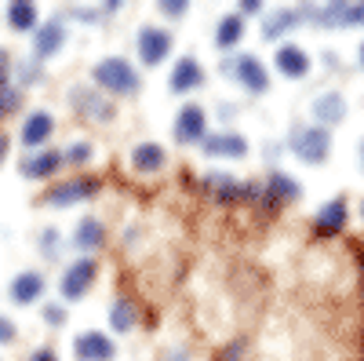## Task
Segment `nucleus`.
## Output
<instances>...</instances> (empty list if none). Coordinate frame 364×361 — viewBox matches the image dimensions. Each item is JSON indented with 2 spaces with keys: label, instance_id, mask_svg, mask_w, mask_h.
Listing matches in <instances>:
<instances>
[{
  "label": "nucleus",
  "instance_id": "f257e3e1",
  "mask_svg": "<svg viewBox=\"0 0 364 361\" xmlns=\"http://www.w3.org/2000/svg\"><path fill=\"white\" fill-rule=\"evenodd\" d=\"M95 80L106 88V92H117V95L139 92V73L124 63V58H106V63H99L95 66Z\"/></svg>",
  "mask_w": 364,
  "mask_h": 361
},
{
  "label": "nucleus",
  "instance_id": "f03ea898",
  "mask_svg": "<svg viewBox=\"0 0 364 361\" xmlns=\"http://www.w3.org/2000/svg\"><path fill=\"white\" fill-rule=\"evenodd\" d=\"M302 19L321 22V26H357L364 22V4H328V8H299Z\"/></svg>",
  "mask_w": 364,
  "mask_h": 361
},
{
  "label": "nucleus",
  "instance_id": "7ed1b4c3",
  "mask_svg": "<svg viewBox=\"0 0 364 361\" xmlns=\"http://www.w3.org/2000/svg\"><path fill=\"white\" fill-rule=\"evenodd\" d=\"M291 150L302 157V161H310V164H317V161H324L328 157V132L324 128H295V135H291Z\"/></svg>",
  "mask_w": 364,
  "mask_h": 361
},
{
  "label": "nucleus",
  "instance_id": "20e7f679",
  "mask_svg": "<svg viewBox=\"0 0 364 361\" xmlns=\"http://www.w3.org/2000/svg\"><path fill=\"white\" fill-rule=\"evenodd\" d=\"M168 51H171V33L154 29V26H146L142 33H139V55H142L146 66H157Z\"/></svg>",
  "mask_w": 364,
  "mask_h": 361
},
{
  "label": "nucleus",
  "instance_id": "39448f33",
  "mask_svg": "<svg viewBox=\"0 0 364 361\" xmlns=\"http://www.w3.org/2000/svg\"><path fill=\"white\" fill-rule=\"evenodd\" d=\"M91 281H95V263H91V259H80V263H73V266L66 270V278H63V295H66V299H80V295L91 288Z\"/></svg>",
  "mask_w": 364,
  "mask_h": 361
},
{
  "label": "nucleus",
  "instance_id": "423d86ee",
  "mask_svg": "<svg viewBox=\"0 0 364 361\" xmlns=\"http://www.w3.org/2000/svg\"><path fill=\"white\" fill-rule=\"evenodd\" d=\"M230 73H237V77H240V84L252 88V92H266V84H269V77H266L262 63H259V58H252V55L233 58V63H230Z\"/></svg>",
  "mask_w": 364,
  "mask_h": 361
},
{
  "label": "nucleus",
  "instance_id": "0eeeda50",
  "mask_svg": "<svg viewBox=\"0 0 364 361\" xmlns=\"http://www.w3.org/2000/svg\"><path fill=\"white\" fill-rule=\"evenodd\" d=\"M77 357L80 361H109L117 350H113V343H109V336H102V333H84V336H77Z\"/></svg>",
  "mask_w": 364,
  "mask_h": 361
},
{
  "label": "nucleus",
  "instance_id": "6e6552de",
  "mask_svg": "<svg viewBox=\"0 0 364 361\" xmlns=\"http://www.w3.org/2000/svg\"><path fill=\"white\" fill-rule=\"evenodd\" d=\"M204 135V110L200 106H186L178 113V125H175V139L178 142H197Z\"/></svg>",
  "mask_w": 364,
  "mask_h": 361
},
{
  "label": "nucleus",
  "instance_id": "1a4fd4ad",
  "mask_svg": "<svg viewBox=\"0 0 364 361\" xmlns=\"http://www.w3.org/2000/svg\"><path fill=\"white\" fill-rule=\"evenodd\" d=\"M99 190V179H73V183H63L48 194L51 204H70V201H80V197H91Z\"/></svg>",
  "mask_w": 364,
  "mask_h": 361
},
{
  "label": "nucleus",
  "instance_id": "9d476101",
  "mask_svg": "<svg viewBox=\"0 0 364 361\" xmlns=\"http://www.w3.org/2000/svg\"><path fill=\"white\" fill-rule=\"evenodd\" d=\"M204 154H211V157H245L248 154V142L240 139V135H208L204 139Z\"/></svg>",
  "mask_w": 364,
  "mask_h": 361
},
{
  "label": "nucleus",
  "instance_id": "9b49d317",
  "mask_svg": "<svg viewBox=\"0 0 364 361\" xmlns=\"http://www.w3.org/2000/svg\"><path fill=\"white\" fill-rule=\"evenodd\" d=\"M277 70H281L284 77H306V70H310V58H306V51H302V48L284 44V48L277 51Z\"/></svg>",
  "mask_w": 364,
  "mask_h": 361
},
{
  "label": "nucleus",
  "instance_id": "f8f14e48",
  "mask_svg": "<svg viewBox=\"0 0 364 361\" xmlns=\"http://www.w3.org/2000/svg\"><path fill=\"white\" fill-rule=\"evenodd\" d=\"M343 226H346V204H343V201H331V204H324V208H321V216H317V223H314V230H317L321 237L339 234Z\"/></svg>",
  "mask_w": 364,
  "mask_h": 361
},
{
  "label": "nucleus",
  "instance_id": "ddd939ff",
  "mask_svg": "<svg viewBox=\"0 0 364 361\" xmlns=\"http://www.w3.org/2000/svg\"><path fill=\"white\" fill-rule=\"evenodd\" d=\"M41 292H44V278L37 274V270H26V274H18L11 281V299L15 303H33Z\"/></svg>",
  "mask_w": 364,
  "mask_h": 361
},
{
  "label": "nucleus",
  "instance_id": "4468645a",
  "mask_svg": "<svg viewBox=\"0 0 364 361\" xmlns=\"http://www.w3.org/2000/svg\"><path fill=\"white\" fill-rule=\"evenodd\" d=\"M51 113H44V110H37V113H29V120L22 125V142L26 146H41L48 135H51Z\"/></svg>",
  "mask_w": 364,
  "mask_h": 361
},
{
  "label": "nucleus",
  "instance_id": "2eb2a0df",
  "mask_svg": "<svg viewBox=\"0 0 364 361\" xmlns=\"http://www.w3.org/2000/svg\"><path fill=\"white\" fill-rule=\"evenodd\" d=\"M200 80H204L200 66L193 63V58H182V63L175 66V73H171V92H193Z\"/></svg>",
  "mask_w": 364,
  "mask_h": 361
},
{
  "label": "nucleus",
  "instance_id": "dca6fc26",
  "mask_svg": "<svg viewBox=\"0 0 364 361\" xmlns=\"http://www.w3.org/2000/svg\"><path fill=\"white\" fill-rule=\"evenodd\" d=\"M204 187H208L211 194H215V201H219V204H233L237 197H248L245 190H240V187L233 183V175H208V179H204Z\"/></svg>",
  "mask_w": 364,
  "mask_h": 361
},
{
  "label": "nucleus",
  "instance_id": "f3484780",
  "mask_svg": "<svg viewBox=\"0 0 364 361\" xmlns=\"http://www.w3.org/2000/svg\"><path fill=\"white\" fill-rule=\"evenodd\" d=\"M73 103H77L91 120H109V117H113V106H109L106 99H99V92H84V88H77Z\"/></svg>",
  "mask_w": 364,
  "mask_h": 361
},
{
  "label": "nucleus",
  "instance_id": "a211bd4d",
  "mask_svg": "<svg viewBox=\"0 0 364 361\" xmlns=\"http://www.w3.org/2000/svg\"><path fill=\"white\" fill-rule=\"evenodd\" d=\"M299 197V187L291 183V175H273L269 179V194H266V208L273 212L281 201H295Z\"/></svg>",
  "mask_w": 364,
  "mask_h": 361
},
{
  "label": "nucleus",
  "instance_id": "6ab92c4d",
  "mask_svg": "<svg viewBox=\"0 0 364 361\" xmlns=\"http://www.w3.org/2000/svg\"><path fill=\"white\" fill-rule=\"evenodd\" d=\"M132 164H135L139 172H157V168L164 164V150H161L157 142H142V146H135Z\"/></svg>",
  "mask_w": 364,
  "mask_h": 361
},
{
  "label": "nucleus",
  "instance_id": "aec40b11",
  "mask_svg": "<svg viewBox=\"0 0 364 361\" xmlns=\"http://www.w3.org/2000/svg\"><path fill=\"white\" fill-rule=\"evenodd\" d=\"M343 113H346V106H343V99H339L336 92H324V95L314 103V117H317V120H328V125L343 120Z\"/></svg>",
  "mask_w": 364,
  "mask_h": 361
},
{
  "label": "nucleus",
  "instance_id": "412c9836",
  "mask_svg": "<svg viewBox=\"0 0 364 361\" xmlns=\"http://www.w3.org/2000/svg\"><path fill=\"white\" fill-rule=\"evenodd\" d=\"M109 325L117 328V333H128V328H135V303H132V299L120 295L117 303L109 307Z\"/></svg>",
  "mask_w": 364,
  "mask_h": 361
},
{
  "label": "nucleus",
  "instance_id": "4be33fe9",
  "mask_svg": "<svg viewBox=\"0 0 364 361\" xmlns=\"http://www.w3.org/2000/svg\"><path fill=\"white\" fill-rule=\"evenodd\" d=\"M37 55L41 58H48V55H55L58 48H63V26H58V22H48L44 29H41V33H37Z\"/></svg>",
  "mask_w": 364,
  "mask_h": 361
},
{
  "label": "nucleus",
  "instance_id": "5701e85b",
  "mask_svg": "<svg viewBox=\"0 0 364 361\" xmlns=\"http://www.w3.org/2000/svg\"><path fill=\"white\" fill-rule=\"evenodd\" d=\"M58 164H63V157H58V154H51V150H44L41 157H29V161L22 164V172H26L29 179H44V175H51Z\"/></svg>",
  "mask_w": 364,
  "mask_h": 361
},
{
  "label": "nucleus",
  "instance_id": "b1692460",
  "mask_svg": "<svg viewBox=\"0 0 364 361\" xmlns=\"http://www.w3.org/2000/svg\"><path fill=\"white\" fill-rule=\"evenodd\" d=\"M73 241H77V248H99L102 245V223L99 219H80Z\"/></svg>",
  "mask_w": 364,
  "mask_h": 361
},
{
  "label": "nucleus",
  "instance_id": "393cba45",
  "mask_svg": "<svg viewBox=\"0 0 364 361\" xmlns=\"http://www.w3.org/2000/svg\"><path fill=\"white\" fill-rule=\"evenodd\" d=\"M240 29H245V22H240V15H226L219 22V33H215V44L219 48H233L240 41Z\"/></svg>",
  "mask_w": 364,
  "mask_h": 361
},
{
  "label": "nucleus",
  "instance_id": "a878e982",
  "mask_svg": "<svg viewBox=\"0 0 364 361\" xmlns=\"http://www.w3.org/2000/svg\"><path fill=\"white\" fill-rule=\"evenodd\" d=\"M8 22L15 26V29H29L37 22V8L29 4V0H15V4L8 8Z\"/></svg>",
  "mask_w": 364,
  "mask_h": 361
},
{
  "label": "nucleus",
  "instance_id": "bb28decb",
  "mask_svg": "<svg viewBox=\"0 0 364 361\" xmlns=\"http://www.w3.org/2000/svg\"><path fill=\"white\" fill-rule=\"evenodd\" d=\"M299 19H302L299 11H277V15H269V19H266V33H262V37H269V41H273V37H281V29H291Z\"/></svg>",
  "mask_w": 364,
  "mask_h": 361
},
{
  "label": "nucleus",
  "instance_id": "cd10ccee",
  "mask_svg": "<svg viewBox=\"0 0 364 361\" xmlns=\"http://www.w3.org/2000/svg\"><path fill=\"white\" fill-rule=\"evenodd\" d=\"M87 157H91V150H87L84 142H80V146H70V154H66V161H73V164H84Z\"/></svg>",
  "mask_w": 364,
  "mask_h": 361
},
{
  "label": "nucleus",
  "instance_id": "c85d7f7f",
  "mask_svg": "<svg viewBox=\"0 0 364 361\" xmlns=\"http://www.w3.org/2000/svg\"><path fill=\"white\" fill-rule=\"evenodd\" d=\"M161 11H164V15H182V11H186V0H164Z\"/></svg>",
  "mask_w": 364,
  "mask_h": 361
},
{
  "label": "nucleus",
  "instance_id": "c756f323",
  "mask_svg": "<svg viewBox=\"0 0 364 361\" xmlns=\"http://www.w3.org/2000/svg\"><path fill=\"white\" fill-rule=\"evenodd\" d=\"M8 340H15V328L8 318H0V343H8Z\"/></svg>",
  "mask_w": 364,
  "mask_h": 361
},
{
  "label": "nucleus",
  "instance_id": "7c9ffc66",
  "mask_svg": "<svg viewBox=\"0 0 364 361\" xmlns=\"http://www.w3.org/2000/svg\"><path fill=\"white\" fill-rule=\"evenodd\" d=\"M4 88H11V84H8V55L0 51V92H4Z\"/></svg>",
  "mask_w": 364,
  "mask_h": 361
},
{
  "label": "nucleus",
  "instance_id": "2f4dec72",
  "mask_svg": "<svg viewBox=\"0 0 364 361\" xmlns=\"http://www.w3.org/2000/svg\"><path fill=\"white\" fill-rule=\"evenodd\" d=\"M44 318L58 325V321H63V307H48V310H44Z\"/></svg>",
  "mask_w": 364,
  "mask_h": 361
},
{
  "label": "nucleus",
  "instance_id": "473e14b6",
  "mask_svg": "<svg viewBox=\"0 0 364 361\" xmlns=\"http://www.w3.org/2000/svg\"><path fill=\"white\" fill-rule=\"evenodd\" d=\"M240 11H245V15H252V11H259V0H240Z\"/></svg>",
  "mask_w": 364,
  "mask_h": 361
},
{
  "label": "nucleus",
  "instance_id": "72a5a7b5",
  "mask_svg": "<svg viewBox=\"0 0 364 361\" xmlns=\"http://www.w3.org/2000/svg\"><path fill=\"white\" fill-rule=\"evenodd\" d=\"M29 361H58V357H55L51 350H37V354H33V357H29Z\"/></svg>",
  "mask_w": 364,
  "mask_h": 361
},
{
  "label": "nucleus",
  "instance_id": "f704fd0d",
  "mask_svg": "<svg viewBox=\"0 0 364 361\" xmlns=\"http://www.w3.org/2000/svg\"><path fill=\"white\" fill-rule=\"evenodd\" d=\"M164 361H190V357L182 354V350H175V354H171V357H164Z\"/></svg>",
  "mask_w": 364,
  "mask_h": 361
},
{
  "label": "nucleus",
  "instance_id": "c9c22d12",
  "mask_svg": "<svg viewBox=\"0 0 364 361\" xmlns=\"http://www.w3.org/2000/svg\"><path fill=\"white\" fill-rule=\"evenodd\" d=\"M4 150H8V139H4V132H0V161H4Z\"/></svg>",
  "mask_w": 364,
  "mask_h": 361
},
{
  "label": "nucleus",
  "instance_id": "e433bc0d",
  "mask_svg": "<svg viewBox=\"0 0 364 361\" xmlns=\"http://www.w3.org/2000/svg\"><path fill=\"white\" fill-rule=\"evenodd\" d=\"M360 58H364V48H360Z\"/></svg>",
  "mask_w": 364,
  "mask_h": 361
}]
</instances>
